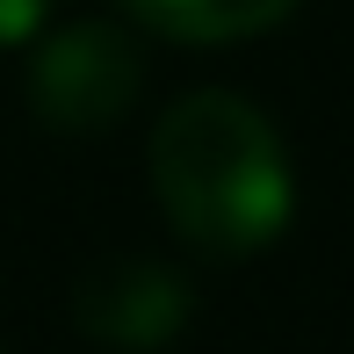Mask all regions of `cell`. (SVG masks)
<instances>
[{"instance_id": "cell-1", "label": "cell", "mask_w": 354, "mask_h": 354, "mask_svg": "<svg viewBox=\"0 0 354 354\" xmlns=\"http://www.w3.org/2000/svg\"><path fill=\"white\" fill-rule=\"evenodd\" d=\"M152 188L196 253H261L297 210V174L275 123L246 94H181L152 131Z\"/></svg>"}, {"instance_id": "cell-2", "label": "cell", "mask_w": 354, "mask_h": 354, "mask_svg": "<svg viewBox=\"0 0 354 354\" xmlns=\"http://www.w3.org/2000/svg\"><path fill=\"white\" fill-rule=\"evenodd\" d=\"M138 94V44L116 22H73L29 66V109L51 131H109Z\"/></svg>"}, {"instance_id": "cell-3", "label": "cell", "mask_w": 354, "mask_h": 354, "mask_svg": "<svg viewBox=\"0 0 354 354\" xmlns=\"http://www.w3.org/2000/svg\"><path fill=\"white\" fill-rule=\"evenodd\" d=\"M80 326L102 347H159L188 311V289L152 261H109L80 282Z\"/></svg>"}, {"instance_id": "cell-4", "label": "cell", "mask_w": 354, "mask_h": 354, "mask_svg": "<svg viewBox=\"0 0 354 354\" xmlns=\"http://www.w3.org/2000/svg\"><path fill=\"white\" fill-rule=\"evenodd\" d=\"M145 29L174 44H232V37H261L275 29L297 0H123Z\"/></svg>"}, {"instance_id": "cell-5", "label": "cell", "mask_w": 354, "mask_h": 354, "mask_svg": "<svg viewBox=\"0 0 354 354\" xmlns=\"http://www.w3.org/2000/svg\"><path fill=\"white\" fill-rule=\"evenodd\" d=\"M51 8H58V0H0V44L37 37V29L51 22Z\"/></svg>"}]
</instances>
